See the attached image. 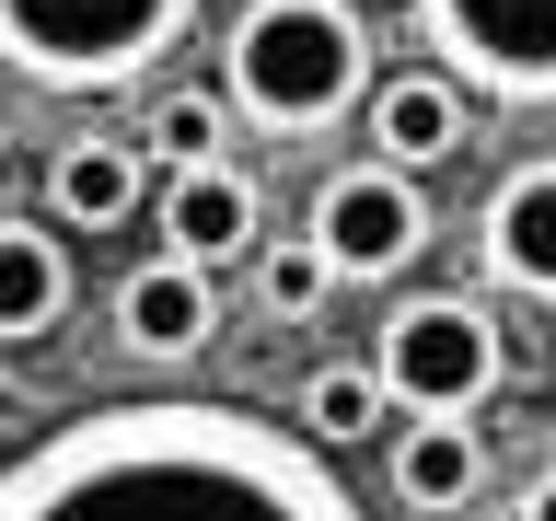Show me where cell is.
<instances>
[{
  "label": "cell",
  "instance_id": "10",
  "mask_svg": "<svg viewBox=\"0 0 556 521\" xmlns=\"http://www.w3.org/2000/svg\"><path fill=\"white\" fill-rule=\"evenodd\" d=\"M163 243H174V255H208V267L255 255V186H243L232 163H174V186H163Z\"/></svg>",
  "mask_w": 556,
  "mask_h": 521
},
{
  "label": "cell",
  "instance_id": "18",
  "mask_svg": "<svg viewBox=\"0 0 556 521\" xmlns=\"http://www.w3.org/2000/svg\"><path fill=\"white\" fill-rule=\"evenodd\" d=\"M417 521H452V510H417Z\"/></svg>",
  "mask_w": 556,
  "mask_h": 521
},
{
  "label": "cell",
  "instance_id": "4",
  "mask_svg": "<svg viewBox=\"0 0 556 521\" xmlns=\"http://www.w3.org/2000/svg\"><path fill=\"white\" fill-rule=\"evenodd\" d=\"M371 359H382V382H394L406 417H476L486 394H498V325H486V302H464V290L394 302Z\"/></svg>",
  "mask_w": 556,
  "mask_h": 521
},
{
  "label": "cell",
  "instance_id": "13",
  "mask_svg": "<svg viewBox=\"0 0 556 521\" xmlns=\"http://www.w3.org/2000/svg\"><path fill=\"white\" fill-rule=\"evenodd\" d=\"M476 486H486V452L464 417H406V441H394V498L406 510H476Z\"/></svg>",
  "mask_w": 556,
  "mask_h": 521
},
{
  "label": "cell",
  "instance_id": "11",
  "mask_svg": "<svg viewBox=\"0 0 556 521\" xmlns=\"http://www.w3.org/2000/svg\"><path fill=\"white\" fill-rule=\"evenodd\" d=\"M59 313H70V243H59V220H0V347L59 336Z\"/></svg>",
  "mask_w": 556,
  "mask_h": 521
},
{
  "label": "cell",
  "instance_id": "17",
  "mask_svg": "<svg viewBox=\"0 0 556 521\" xmlns=\"http://www.w3.org/2000/svg\"><path fill=\"white\" fill-rule=\"evenodd\" d=\"M510 521H556V463H533V486L510 498Z\"/></svg>",
  "mask_w": 556,
  "mask_h": 521
},
{
  "label": "cell",
  "instance_id": "6",
  "mask_svg": "<svg viewBox=\"0 0 556 521\" xmlns=\"http://www.w3.org/2000/svg\"><path fill=\"white\" fill-rule=\"evenodd\" d=\"M313 243L337 255V278H406L417 255H429V198H417L406 163H337L325 186H313Z\"/></svg>",
  "mask_w": 556,
  "mask_h": 521
},
{
  "label": "cell",
  "instance_id": "7",
  "mask_svg": "<svg viewBox=\"0 0 556 521\" xmlns=\"http://www.w3.org/2000/svg\"><path fill=\"white\" fill-rule=\"evenodd\" d=\"M220 336V278H208V255H151V267L116 278V347L128 359H151V371H174V359H198V347Z\"/></svg>",
  "mask_w": 556,
  "mask_h": 521
},
{
  "label": "cell",
  "instance_id": "16",
  "mask_svg": "<svg viewBox=\"0 0 556 521\" xmlns=\"http://www.w3.org/2000/svg\"><path fill=\"white\" fill-rule=\"evenodd\" d=\"M325 290H337V255H325V243H267V267H255V302L278 313V325H313V313H325Z\"/></svg>",
  "mask_w": 556,
  "mask_h": 521
},
{
  "label": "cell",
  "instance_id": "15",
  "mask_svg": "<svg viewBox=\"0 0 556 521\" xmlns=\"http://www.w3.org/2000/svg\"><path fill=\"white\" fill-rule=\"evenodd\" d=\"M220 139H232V93H151V163H220Z\"/></svg>",
  "mask_w": 556,
  "mask_h": 521
},
{
  "label": "cell",
  "instance_id": "3",
  "mask_svg": "<svg viewBox=\"0 0 556 521\" xmlns=\"http://www.w3.org/2000/svg\"><path fill=\"white\" fill-rule=\"evenodd\" d=\"M198 0H0V69L59 93H128L186 47Z\"/></svg>",
  "mask_w": 556,
  "mask_h": 521
},
{
  "label": "cell",
  "instance_id": "12",
  "mask_svg": "<svg viewBox=\"0 0 556 521\" xmlns=\"http://www.w3.org/2000/svg\"><path fill=\"white\" fill-rule=\"evenodd\" d=\"M139 198H151V186H139V151H116V139L47 151V220H59V232H116Z\"/></svg>",
  "mask_w": 556,
  "mask_h": 521
},
{
  "label": "cell",
  "instance_id": "2",
  "mask_svg": "<svg viewBox=\"0 0 556 521\" xmlns=\"http://www.w3.org/2000/svg\"><path fill=\"white\" fill-rule=\"evenodd\" d=\"M371 24L348 0H243L220 35V93L243 128L267 139H313L337 128L348 104H371Z\"/></svg>",
  "mask_w": 556,
  "mask_h": 521
},
{
  "label": "cell",
  "instance_id": "9",
  "mask_svg": "<svg viewBox=\"0 0 556 521\" xmlns=\"http://www.w3.org/2000/svg\"><path fill=\"white\" fill-rule=\"evenodd\" d=\"M359 116H371V151H382V163H406V174H429V163H452V151H464V81H452L441 59L382 69Z\"/></svg>",
  "mask_w": 556,
  "mask_h": 521
},
{
  "label": "cell",
  "instance_id": "1",
  "mask_svg": "<svg viewBox=\"0 0 556 521\" xmlns=\"http://www.w3.org/2000/svg\"><path fill=\"white\" fill-rule=\"evenodd\" d=\"M0 521H359L313 429L220 394H128L0 463Z\"/></svg>",
  "mask_w": 556,
  "mask_h": 521
},
{
  "label": "cell",
  "instance_id": "5",
  "mask_svg": "<svg viewBox=\"0 0 556 521\" xmlns=\"http://www.w3.org/2000/svg\"><path fill=\"white\" fill-rule=\"evenodd\" d=\"M429 59L486 104H556V0H417Z\"/></svg>",
  "mask_w": 556,
  "mask_h": 521
},
{
  "label": "cell",
  "instance_id": "8",
  "mask_svg": "<svg viewBox=\"0 0 556 521\" xmlns=\"http://www.w3.org/2000/svg\"><path fill=\"white\" fill-rule=\"evenodd\" d=\"M476 255H486V278H498V290L556 302V151H545V163H510L498 186H486Z\"/></svg>",
  "mask_w": 556,
  "mask_h": 521
},
{
  "label": "cell",
  "instance_id": "14",
  "mask_svg": "<svg viewBox=\"0 0 556 521\" xmlns=\"http://www.w3.org/2000/svg\"><path fill=\"white\" fill-rule=\"evenodd\" d=\"M382 417H394V382H382V359H325V371L302 382V429H313L325 452L371 441Z\"/></svg>",
  "mask_w": 556,
  "mask_h": 521
}]
</instances>
